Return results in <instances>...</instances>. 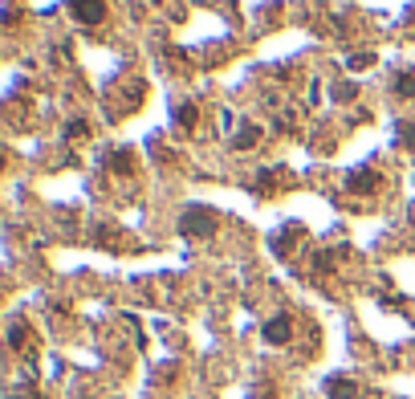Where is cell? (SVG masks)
<instances>
[{"label": "cell", "mask_w": 415, "mask_h": 399, "mask_svg": "<svg viewBox=\"0 0 415 399\" xmlns=\"http://www.w3.org/2000/svg\"><path fill=\"white\" fill-rule=\"evenodd\" d=\"M179 232H184L187 241H208V237H216V212L204 208V204L184 208L179 212Z\"/></svg>", "instance_id": "6da1fadb"}, {"label": "cell", "mask_w": 415, "mask_h": 399, "mask_svg": "<svg viewBox=\"0 0 415 399\" xmlns=\"http://www.w3.org/2000/svg\"><path fill=\"white\" fill-rule=\"evenodd\" d=\"M261 338L269 342V346H285V342L293 338V318H289V314H273L269 322L261 326Z\"/></svg>", "instance_id": "7a4b0ae2"}, {"label": "cell", "mask_w": 415, "mask_h": 399, "mask_svg": "<svg viewBox=\"0 0 415 399\" xmlns=\"http://www.w3.org/2000/svg\"><path fill=\"white\" fill-rule=\"evenodd\" d=\"M379 184H383V175L374 167H354L346 175V187H350V192H362V196H367V192H379Z\"/></svg>", "instance_id": "3957f363"}, {"label": "cell", "mask_w": 415, "mask_h": 399, "mask_svg": "<svg viewBox=\"0 0 415 399\" xmlns=\"http://www.w3.org/2000/svg\"><path fill=\"white\" fill-rule=\"evenodd\" d=\"M70 13L82 21V25H98L102 16H106V0H73Z\"/></svg>", "instance_id": "277c9868"}, {"label": "cell", "mask_w": 415, "mask_h": 399, "mask_svg": "<svg viewBox=\"0 0 415 399\" xmlns=\"http://www.w3.org/2000/svg\"><path fill=\"white\" fill-rule=\"evenodd\" d=\"M326 395L330 399H362V391H358V383L354 379H326Z\"/></svg>", "instance_id": "5b68a950"}, {"label": "cell", "mask_w": 415, "mask_h": 399, "mask_svg": "<svg viewBox=\"0 0 415 399\" xmlns=\"http://www.w3.org/2000/svg\"><path fill=\"white\" fill-rule=\"evenodd\" d=\"M298 237H301V224H285L281 232H273V237H269L273 253H277V256H289V244L298 241Z\"/></svg>", "instance_id": "8992f818"}, {"label": "cell", "mask_w": 415, "mask_h": 399, "mask_svg": "<svg viewBox=\"0 0 415 399\" xmlns=\"http://www.w3.org/2000/svg\"><path fill=\"white\" fill-rule=\"evenodd\" d=\"M391 94H395V98H403V102H411L415 98V70H399V73H395Z\"/></svg>", "instance_id": "52a82bcc"}, {"label": "cell", "mask_w": 415, "mask_h": 399, "mask_svg": "<svg viewBox=\"0 0 415 399\" xmlns=\"http://www.w3.org/2000/svg\"><path fill=\"white\" fill-rule=\"evenodd\" d=\"M196 123H200V106H196V102H179V106H175V127L196 130Z\"/></svg>", "instance_id": "ba28073f"}, {"label": "cell", "mask_w": 415, "mask_h": 399, "mask_svg": "<svg viewBox=\"0 0 415 399\" xmlns=\"http://www.w3.org/2000/svg\"><path fill=\"white\" fill-rule=\"evenodd\" d=\"M110 171H115V175H130V171H135V151H130V147L110 151Z\"/></svg>", "instance_id": "9c48e42d"}, {"label": "cell", "mask_w": 415, "mask_h": 399, "mask_svg": "<svg viewBox=\"0 0 415 399\" xmlns=\"http://www.w3.org/2000/svg\"><path fill=\"white\" fill-rule=\"evenodd\" d=\"M9 346H13V351H25V346H29V326H25L21 318L9 322Z\"/></svg>", "instance_id": "30bf717a"}, {"label": "cell", "mask_w": 415, "mask_h": 399, "mask_svg": "<svg viewBox=\"0 0 415 399\" xmlns=\"http://www.w3.org/2000/svg\"><path fill=\"white\" fill-rule=\"evenodd\" d=\"M257 139H261V127H253V123H244V127L236 130V139H232V147H236V151H248V147H257Z\"/></svg>", "instance_id": "8fae6325"}, {"label": "cell", "mask_w": 415, "mask_h": 399, "mask_svg": "<svg viewBox=\"0 0 415 399\" xmlns=\"http://www.w3.org/2000/svg\"><path fill=\"white\" fill-rule=\"evenodd\" d=\"M330 94H334V102H354L358 98V86L354 82H338Z\"/></svg>", "instance_id": "7c38bea8"}, {"label": "cell", "mask_w": 415, "mask_h": 399, "mask_svg": "<svg viewBox=\"0 0 415 399\" xmlns=\"http://www.w3.org/2000/svg\"><path fill=\"white\" fill-rule=\"evenodd\" d=\"M346 66H350V70H371L374 53H350V57H346Z\"/></svg>", "instance_id": "4fadbf2b"}, {"label": "cell", "mask_w": 415, "mask_h": 399, "mask_svg": "<svg viewBox=\"0 0 415 399\" xmlns=\"http://www.w3.org/2000/svg\"><path fill=\"white\" fill-rule=\"evenodd\" d=\"M395 135H399L403 147H415V123H399V127H395Z\"/></svg>", "instance_id": "5bb4252c"}, {"label": "cell", "mask_w": 415, "mask_h": 399, "mask_svg": "<svg viewBox=\"0 0 415 399\" xmlns=\"http://www.w3.org/2000/svg\"><path fill=\"white\" fill-rule=\"evenodd\" d=\"M82 135H90V127L82 123V118H73L70 127H65V139H82Z\"/></svg>", "instance_id": "9a60e30c"}]
</instances>
